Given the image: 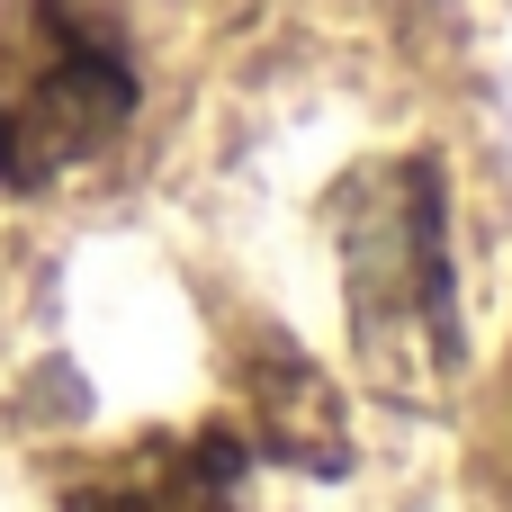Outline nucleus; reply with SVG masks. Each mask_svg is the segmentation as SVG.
<instances>
[{
  "instance_id": "nucleus-2",
  "label": "nucleus",
  "mask_w": 512,
  "mask_h": 512,
  "mask_svg": "<svg viewBox=\"0 0 512 512\" xmlns=\"http://www.w3.org/2000/svg\"><path fill=\"white\" fill-rule=\"evenodd\" d=\"M126 117H135L126 45L99 18H81L72 0H36L0 54V189L9 198L54 189L72 162L117 144Z\"/></svg>"
},
{
  "instance_id": "nucleus-3",
  "label": "nucleus",
  "mask_w": 512,
  "mask_h": 512,
  "mask_svg": "<svg viewBox=\"0 0 512 512\" xmlns=\"http://www.w3.org/2000/svg\"><path fill=\"white\" fill-rule=\"evenodd\" d=\"M243 450L279 459V468H306V477H342L351 468V423H342V396L315 360H297L288 342H261L252 369H243Z\"/></svg>"
},
{
  "instance_id": "nucleus-1",
  "label": "nucleus",
  "mask_w": 512,
  "mask_h": 512,
  "mask_svg": "<svg viewBox=\"0 0 512 512\" xmlns=\"http://www.w3.org/2000/svg\"><path fill=\"white\" fill-rule=\"evenodd\" d=\"M342 297H351V342L360 369L432 414L450 369H459V297H450V198L441 162L405 153L342 198Z\"/></svg>"
},
{
  "instance_id": "nucleus-4",
  "label": "nucleus",
  "mask_w": 512,
  "mask_h": 512,
  "mask_svg": "<svg viewBox=\"0 0 512 512\" xmlns=\"http://www.w3.org/2000/svg\"><path fill=\"white\" fill-rule=\"evenodd\" d=\"M243 477V441L234 432H198V441H135L126 459L90 468L63 512H234Z\"/></svg>"
}]
</instances>
